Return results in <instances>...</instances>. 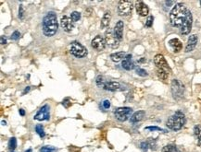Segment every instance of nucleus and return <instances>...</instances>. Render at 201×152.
I'll return each mask as SVG.
<instances>
[{
	"label": "nucleus",
	"mask_w": 201,
	"mask_h": 152,
	"mask_svg": "<svg viewBox=\"0 0 201 152\" xmlns=\"http://www.w3.org/2000/svg\"><path fill=\"white\" fill-rule=\"evenodd\" d=\"M62 104L64 105V107H66V108H69V106L72 104V102L70 101V99H65L64 101H62Z\"/></svg>",
	"instance_id": "39"
},
{
	"label": "nucleus",
	"mask_w": 201,
	"mask_h": 152,
	"mask_svg": "<svg viewBox=\"0 0 201 152\" xmlns=\"http://www.w3.org/2000/svg\"><path fill=\"white\" fill-rule=\"evenodd\" d=\"M135 8H136V12L138 15H140L141 17H146L148 15V12H149V9L148 7V6L142 2V1H139L136 3L135 5Z\"/></svg>",
	"instance_id": "15"
},
{
	"label": "nucleus",
	"mask_w": 201,
	"mask_h": 152,
	"mask_svg": "<svg viewBox=\"0 0 201 152\" xmlns=\"http://www.w3.org/2000/svg\"><path fill=\"white\" fill-rule=\"evenodd\" d=\"M184 93V86L178 80L173 79L172 81V94L175 100H180L183 98Z\"/></svg>",
	"instance_id": "7"
},
{
	"label": "nucleus",
	"mask_w": 201,
	"mask_h": 152,
	"mask_svg": "<svg viewBox=\"0 0 201 152\" xmlns=\"http://www.w3.org/2000/svg\"><path fill=\"white\" fill-rule=\"evenodd\" d=\"M30 90H31V87H29V86H28V87H26L25 90H24V91H23V94H25L26 92H29V91H30Z\"/></svg>",
	"instance_id": "42"
},
{
	"label": "nucleus",
	"mask_w": 201,
	"mask_h": 152,
	"mask_svg": "<svg viewBox=\"0 0 201 152\" xmlns=\"http://www.w3.org/2000/svg\"><path fill=\"white\" fill-rule=\"evenodd\" d=\"M200 7H201V1H200Z\"/></svg>",
	"instance_id": "46"
},
{
	"label": "nucleus",
	"mask_w": 201,
	"mask_h": 152,
	"mask_svg": "<svg viewBox=\"0 0 201 152\" xmlns=\"http://www.w3.org/2000/svg\"><path fill=\"white\" fill-rule=\"evenodd\" d=\"M8 149H9L11 151H14V150L17 148V139H16V137H11V138L8 140Z\"/></svg>",
	"instance_id": "26"
},
{
	"label": "nucleus",
	"mask_w": 201,
	"mask_h": 152,
	"mask_svg": "<svg viewBox=\"0 0 201 152\" xmlns=\"http://www.w3.org/2000/svg\"><path fill=\"white\" fill-rule=\"evenodd\" d=\"M173 3H174L173 1H166V2H165V4H166L167 6H171V5H173Z\"/></svg>",
	"instance_id": "43"
},
{
	"label": "nucleus",
	"mask_w": 201,
	"mask_h": 152,
	"mask_svg": "<svg viewBox=\"0 0 201 152\" xmlns=\"http://www.w3.org/2000/svg\"><path fill=\"white\" fill-rule=\"evenodd\" d=\"M133 113V109L130 107H120L117 108L114 112L115 117L120 122H125L129 118H131V114Z\"/></svg>",
	"instance_id": "6"
},
{
	"label": "nucleus",
	"mask_w": 201,
	"mask_h": 152,
	"mask_svg": "<svg viewBox=\"0 0 201 152\" xmlns=\"http://www.w3.org/2000/svg\"><path fill=\"white\" fill-rule=\"evenodd\" d=\"M42 26H43V32L47 37L54 36L58 29L57 14L54 11L48 12L43 19Z\"/></svg>",
	"instance_id": "2"
},
{
	"label": "nucleus",
	"mask_w": 201,
	"mask_h": 152,
	"mask_svg": "<svg viewBox=\"0 0 201 152\" xmlns=\"http://www.w3.org/2000/svg\"><path fill=\"white\" fill-rule=\"evenodd\" d=\"M110 20H111V14H110V12H106L104 14V16L102 17V19H101V28L105 29V28L108 27L109 23H110Z\"/></svg>",
	"instance_id": "21"
},
{
	"label": "nucleus",
	"mask_w": 201,
	"mask_h": 152,
	"mask_svg": "<svg viewBox=\"0 0 201 152\" xmlns=\"http://www.w3.org/2000/svg\"><path fill=\"white\" fill-rule=\"evenodd\" d=\"M19 113H20V114H21L22 116H24V115H25V111H24L23 109H20V110H19Z\"/></svg>",
	"instance_id": "41"
},
{
	"label": "nucleus",
	"mask_w": 201,
	"mask_h": 152,
	"mask_svg": "<svg viewBox=\"0 0 201 152\" xmlns=\"http://www.w3.org/2000/svg\"><path fill=\"white\" fill-rule=\"evenodd\" d=\"M49 110H50V107L48 106V104H45L38 110L36 114L33 116V119L37 121H48L50 119Z\"/></svg>",
	"instance_id": "9"
},
{
	"label": "nucleus",
	"mask_w": 201,
	"mask_h": 152,
	"mask_svg": "<svg viewBox=\"0 0 201 152\" xmlns=\"http://www.w3.org/2000/svg\"><path fill=\"white\" fill-rule=\"evenodd\" d=\"M198 41V35H196V34L191 35L188 38L187 44H186V47H185V52L186 53H190V52H192V51L194 50L196 48V46H197Z\"/></svg>",
	"instance_id": "16"
},
{
	"label": "nucleus",
	"mask_w": 201,
	"mask_h": 152,
	"mask_svg": "<svg viewBox=\"0 0 201 152\" xmlns=\"http://www.w3.org/2000/svg\"><path fill=\"white\" fill-rule=\"evenodd\" d=\"M60 26L65 31L70 32L73 29V21H72L71 18H69L67 16H62L61 20H60Z\"/></svg>",
	"instance_id": "14"
},
{
	"label": "nucleus",
	"mask_w": 201,
	"mask_h": 152,
	"mask_svg": "<svg viewBox=\"0 0 201 152\" xmlns=\"http://www.w3.org/2000/svg\"><path fill=\"white\" fill-rule=\"evenodd\" d=\"M140 149H141V150H142L143 152L148 151V150L149 149V145H148V141H144V142H142V143L140 144Z\"/></svg>",
	"instance_id": "34"
},
{
	"label": "nucleus",
	"mask_w": 201,
	"mask_h": 152,
	"mask_svg": "<svg viewBox=\"0 0 201 152\" xmlns=\"http://www.w3.org/2000/svg\"><path fill=\"white\" fill-rule=\"evenodd\" d=\"M20 37H21V32H20L19 30H15V31L12 33V35H11V40L17 41V40L20 39Z\"/></svg>",
	"instance_id": "35"
},
{
	"label": "nucleus",
	"mask_w": 201,
	"mask_h": 152,
	"mask_svg": "<svg viewBox=\"0 0 201 152\" xmlns=\"http://www.w3.org/2000/svg\"><path fill=\"white\" fill-rule=\"evenodd\" d=\"M169 44H170V46L173 49V51L175 53L180 52V51L182 50V48H183V44H182L181 41L179 39H177V38H173V39L170 40L169 41Z\"/></svg>",
	"instance_id": "20"
},
{
	"label": "nucleus",
	"mask_w": 201,
	"mask_h": 152,
	"mask_svg": "<svg viewBox=\"0 0 201 152\" xmlns=\"http://www.w3.org/2000/svg\"><path fill=\"white\" fill-rule=\"evenodd\" d=\"M91 45L92 47L97 51H102L105 49L106 47V41L105 39L100 36V35H97L91 42Z\"/></svg>",
	"instance_id": "12"
},
{
	"label": "nucleus",
	"mask_w": 201,
	"mask_h": 152,
	"mask_svg": "<svg viewBox=\"0 0 201 152\" xmlns=\"http://www.w3.org/2000/svg\"><path fill=\"white\" fill-rule=\"evenodd\" d=\"M96 83H97V85H98L99 88H103L104 84L106 83V80L104 79V76H101V75L97 76V78H96Z\"/></svg>",
	"instance_id": "29"
},
{
	"label": "nucleus",
	"mask_w": 201,
	"mask_h": 152,
	"mask_svg": "<svg viewBox=\"0 0 201 152\" xmlns=\"http://www.w3.org/2000/svg\"><path fill=\"white\" fill-rule=\"evenodd\" d=\"M135 72H136V74L138 75V76H147L148 74V72L145 70V69H143V68H140V67H137L136 69H135Z\"/></svg>",
	"instance_id": "32"
},
{
	"label": "nucleus",
	"mask_w": 201,
	"mask_h": 152,
	"mask_svg": "<svg viewBox=\"0 0 201 152\" xmlns=\"http://www.w3.org/2000/svg\"><path fill=\"white\" fill-rule=\"evenodd\" d=\"M122 67H123V68H124L125 70H128V71L134 67L133 63L132 61V54H127L124 57V59L122 62Z\"/></svg>",
	"instance_id": "18"
},
{
	"label": "nucleus",
	"mask_w": 201,
	"mask_h": 152,
	"mask_svg": "<svg viewBox=\"0 0 201 152\" xmlns=\"http://www.w3.org/2000/svg\"><path fill=\"white\" fill-rule=\"evenodd\" d=\"M188 9L183 3H178L170 12V21L173 27L181 28L185 21Z\"/></svg>",
	"instance_id": "1"
},
{
	"label": "nucleus",
	"mask_w": 201,
	"mask_h": 152,
	"mask_svg": "<svg viewBox=\"0 0 201 152\" xmlns=\"http://www.w3.org/2000/svg\"><path fill=\"white\" fill-rule=\"evenodd\" d=\"M35 132L37 133V135L41 138H44L46 136V133H45V130H44V127L42 125H36V127H35Z\"/></svg>",
	"instance_id": "27"
},
{
	"label": "nucleus",
	"mask_w": 201,
	"mask_h": 152,
	"mask_svg": "<svg viewBox=\"0 0 201 152\" xmlns=\"http://www.w3.org/2000/svg\"><path fill=\"white\" fill-rule=\"evenodd\" d=\"M23 16H24V9H23V6L21 5L19 8V18L21 20H23Z\"/></svg>",
	"instance_id": "36"
},
{
	"label": "nucleus",
	"mask_w": 201,
	"mask_h": 152,
	"mask_svg": "<svg viewBox=\"0 0 201 152\" xmlns=\"http://www.w3.org/2000/svg\"><path fill=\"white\" fill-rule=\"evenodd\" d=\"M1 124H2L3 126H6V125H7V123H6L5 121H2V122H1Z\"/></svg>",
	"instance_id": "44"
},
{
	"label": "nucleus",
	"mask_w": 201,
	"mask_h": 152,
	"mask_svg": "<svg viewBox=\"0 0 201 152\" xmlns=\"http://www.w3.org/2000/svg\"><path fill=\"white\" fill-rule=\"evenodd\" d=\"M104 39L106 41V44L112 49H117L120 46V42H119L120 40L114 34L113 30H111L109 28L105 31Z\"/></svg>",
	"instance_id": "4"
},
{
	"label": "nucleus",
	"mask_w": 201,
	"mask_h": 152,
	"mask_svg": "<svg viewBox=\"0 0 201 152\" xmlns=\"http://www.w3.org/2000/svg\"><path fill=\"white\" fill-rule=\"evenodd\" d=\"M102 106H103V108L106 109V110L109 109V108H110V101H108V100L103 101V102H102Z\"/></svg>",
	"instance_id": "37"
},
{
	"label": "nucleus",
	"mask_w": 201,
	"mask_h": 152,
	"mask_svg": "<svg viewBox=\"0 0 201 152\" xmlns=\"http://www.w3.org/2000/svg\"><path fill=\"white\" fill-rule=\"evenodd\" d=\"M184 124H185V116L182 112L178 111L168 119L166 126L173 131H178L183 128Z\"/></svg>",
	"instance_id": "3"
},
{
	"label": "nucleus",
	"mask_w": 201,
	"mask_h": 152,
	"mask_svg": "<svg viewBox=\"0 0 201 152\" xmlns=\"http://www.w3.org/2000/svg\"><path fill=\"white\" fill-rule=\"evenodd\" d=\"M71 19L73 22H77L80 21L81 19V13L78 12V11H73L72 14H71Z\"/></svg>",
	"instance_id": "28"
},
{
	"label": "nucleus",
	"mask_w": 201,
	"mask_h": 152,
	"mask_svg": "<svg viewBox=\"0 0 201 152\" xmlns=\"http://www.w3.org/2000/svg\"><path fill=\"white\" fill-rule=\"evenodd\" d=\"M125 53L124 52H118V53H111L110 54V59L115 62V63H118L120 62L121 60L124 59L125 57Z\"/></svg>",
	"instance_id": "22"
},
{
	"label": "nucleus",
	"mask_w": 201,
	"mask_h": 152,
	"mask_svg": "<svg viewBox=\"0 0 201 152\" xmlns=\"http://www.w3.org/2000/svg\"><path fill=\"white\" fill-rule=\"evenodd\" d=\"M11 152H14V151H11Z\"/></svg>",
	"instance_id": "47"
},
{
	"label": "nucleus",
	"mask_w": 201,
	"mask_h": 152,
	"mask_svg": "<svg viewBox=\"0 0 201 152\" xmlns=\"http://www.w3.org/2000/svg\"><path fill=\"white\" fill-rule=\"evenodd\" d=\"M70 53L77 58H83L87 55V49L79 42L74 41L70 45Z\"/></svg>",
	"instance_id": "5"
},
{
	"label": "nucleus",
	"mask_w": 201,
	"mask_h": 152,
	"mask_svg": "<svg viewBox=\"0 0 201 152\" xmlns=\"http://www.w3.org/2000/svg\"><path fill=\"white\" fill-rule=\"evenodd\" d=\"M153 21H154V18H153L152 16H149V17L148 18L147 21H146V26L148 27V28H150L151 26H152V24H153Z\"/></svg>",
	"instance_id": "38"
},
{
	"label": "nucleus",
	"mask_w": 201,
	"mask_h": 152,
	"mask_svg": "<svg viewBox=\"0 0 201 152\" xmlns=\"http://www.w3.org/2000/svg\"><path fill=\"white\" fill-rule=\"evenodd\" d=\"M145 115H146V112H145V111H138V112L134 113L131 116L130 122L133 123V124L138 123V122H140L141 120H143V118L145 117Z\"/></svg>",
	"instance_id": "19"
},
{
	"label": "nucleus",
	"mask_w": 201,
	"mask_h": 152,
	"mask_svg": "<svg viewBox=\"0 0 201 152\" xmlns=\"http://www.w3.org/2000/svg\"><path fill=\"white\" fill-rule=\"evenodd\" d=\"M123 28H124V24L123 21H119L114 27V30H113L114 34L119 40H122L123 37Z\"/></svg>",
	"instance_id": "17"
},
{
	"label": "nucleus",
	"mask_w": 201,
	"mask_h": 152,
	"mask_svg": "<svg viewBox=\"0 0 201 152\" xmlns=\"http://www.w3.org/2000/svg\"><path fill=\"white\" fill-rule=\"evenodd\" d=\"M194 134L198 138V145L201 148V126L198 125L194 127Z\"/></svg>",
	"instance_id": "23"
},
{
	"label": "nucleus",
	"mask_w": 201,
	"mask_h": 152,
	"mask_svg": "<svg viewBox=\"0 0 201 152\" xmlns=\"http://www.w3.org/2000/svg\"><path fill=\"white\" fill-rule=\"evenodd\" d=\"M7 44V39L5 38V36H1V44L5 45Z\"/></svg>",
	"instance_id": "40"
},
{
	"label": "nucleus",
	"mask_w": 201,
	"mask_h": 152,
	"mask_svg": "<svg viewBox=\"0 0 201 152\" xmlns=\"http://www.w3.org/2000/svg\"><path fill=\"white\" fill-rule=\"evenodd\" d=\"M192 23H193V17H192V13L190 12V10H188L185 21H183L182 27L180 28L181 33L183 35H187L190 33L191 29H192Z\"/></svg>",
	"instance_id": "10"
},
{
	"label": "nucleus",
	"mask_w": 201,
	"mask_h": 152,
	"mask_svg": "<svg viewBox=\"0 0 201 152\" xmlns=\"http://www.w3.org/2000/svg\"><path fill=\"white\" fill-rule=\"evenodd\" d=\"M25 152H33V150H32V149H29V150H27Z\"/></svg>",
	"instance_id": "45"
},
{
	"label": "nucleus",
	"mask_w": 201,
	"mask_h": 152,
	"mask_svg": "<svg viewBox=\"0 0 201 152\" xmlns=\"http://www.w3.org/2000/svg\"><path fill=\"white\" fill-rule=\"evenodd\" d=\"M145 129H146V130H149V131H160V132L167 133V130L162 129V128H160V127H147Z\"/></svg>",
	"instance_id": "33"
},
{
	"label": "nucleus",
	"mask_w": 201,
	"mask_h": 152,
	"mask_svg": "<svg viewBox=\"0 0 201 152\" xmlns=\"http://www.w3.org/2000/svg\"><path fill=\"white\" fill-rule=\"evenodd\" d=\"M58 150L56 148L52 147V146H45L43 148L40 149V151L39 152H56Z\"/></svg>",
	"instance_id": "30"
},
{
	"label": "nucleus",
	"mask_w": 201,
	"mask_h": 152,
	"mask_svg": "<svg viewBox=\"0 0 201 152\" xmlns=\"http://www.w3.org/2000/svg\"><path fill=\"white\" fill-rule=\"evenodd\" d=\"M148 143L149 148H150L152 150H157V143H156V140H155V139H153V138H148Z\"/></svg>",
	"instance_id": "31"
},
{
	"label": "nucleus",
	"mask_w": 201,
	"mask_h": 152,
	"mask_svg": "<svg viewBox=\"0 0 201 152\" xmlns=\"http://www.w3.org/2000/svg\"><path fill=\"white\" fill-rule=\"evenodd\" d=\"M154 63L157 66V67L158 69H163L167 72L171 71V68L166 61V59L164 58V56L162 54H157L154 57Z\"/></svg>",
	"instance_id": "11"
},
{
	"label": "nucleus",
	"mask_w": 201,
	"mask_h": 152,
	"mask_svg": "<svg viewBox=\"0 0 201 152\" xmlns=\"http://www.w3.org/2000/svg\"><path fill=\"white\" fill-rule=\"evenodd\" d=\"M133 5L132 1H123V0L119 1V4H118L119 15L123 17L129 16L133 11Z\"/></svg>",
	"instance_id": "8"
},
{
	"label": "nucleus",
	"mask_w": 201,
	"mask_h": 152,
	"mask_svg": "<svg viewBox=\"0 0 201 152\" xmlns=\"http://www.w3.org/2000/svg\"><path fill=\"white\" fill-rule=\"evenodd\" d=\"M157 74L158 76L161 79V80H167L168 79V76H169V73L163 69H157Z\"/></svg>",
	"instance_id": "24"
},
{
	"label": "nucleus",
	"mask_w": 201,
	"mask_h": 152,
	"mask_svg": "<svg viewBox=\"0 0 201 152\" xmlns=\"http://www.w3.org/2000/svg\"><path fill=\"white\" fill-rule=\"evenodd\" d=\"M161 152H181V151L177 149V147L174 146V145H167V146H165V147L161 150Z\"/></svg>",
	"instance_id": "25"
},
{
	"label": "nucleus",
	"mask_w": 201,
	"mask_h": 152,
	"mask_svg": "<svg viewBox=\"0 0 201 152\" xmlns=\"http://www.w3.org/2000/svg\"><path fill=\"white\" fill-rule=\"evenodd\" d=\"M105 90H108V91H119V90H123L124 89H123V86L121 85V83L117 82V81H106V83L104 84L103 88Z\"/></svg>",
	"instance_id": "13"
}]
</instances>
